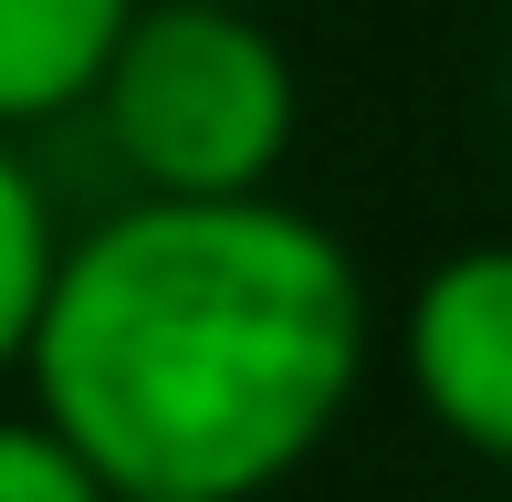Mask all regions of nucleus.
<instances>
[{
	"mask_svg": "<svg viewBox=\"0 0 512 502\" xmlns=\"http://www.w3.org/2000/svg\"><path fill=\"white\" fill-rule=\"evenodd\" d=\"M366 346L356 251L283 189L126 199L63 241L21 387L105 492L262 502L345 429Z\"/></svg>",
	"mask_w": 512,
	"mask_h": 502,
	"instance_id": "f257e3e1",
	"label": "nucleus"
},
{
	"mask_svg": "<svg viewBox=\"0 0 512 502\" xmlns=\"http://www.w3.org/2000/svg\"><path fill=\"white\" fill-rule=\"evenodd\" d=\"M84 116L136 199H251L304 136V74L241 0H136Z\"/></svg>",
	"mask_w": 512,
	"mask_h": 502,
	"instance_id": "f03ea898",
	"label": "nucleus"
},
{
	"mask_svg": "<svg viewBox=\"0 0 512 502\" xmlns=\"http://www.w3.org/2000/svg\"><path fill=\"white\" fill-rule=\"evenodd\" d=\"M398 377L450 450L512 471V241H460L408 283Z\"/></svg>",
	"mask_w": 512,
	"mask_h": 502,
	"instance_id": "7ed1b4c3",
	"label": "nucleus"
},
{
	"mask_svg": "<svg viewBox=\"0 0 512 502\" xmlns=\"http://www.w3.org/2000/svg\"><path fill=\"white\" fill-rule=\"evenodd\" d=\"M136 0H0V136L84 116Z\"/></svg>",
	"mask_w": 512,
	"mask_h": 502,
	"instance_id": "20e7f679",
	"label": "nucleus"
},
{
	"mask_svg": "<svg viewBox=\"0 0 512 502\" xmlns=\"http://www.w3.org/2000/svg\"><path fill=\"white\" fill-rule=\"evenodd\" d=\"M53 262H63L53 189L32 178L21 136H0V377H21V356H32V325H42V293H53Z\"/></svg>",
	"mask_w": 512,
	"mask_h": 502,
	"instance_id": "39448f33",
	"label": "nucleus"
},
{
	"mask_svg": "<svg viewBox=\"0 0 512 502\" xmlns=\"http://www.w3.org/2000/svg\"><path fill=\"white\" fill-rule=\"evenodd\" d=\"M0 502H115V492L42 408H0Z\"/></svg>",
	"mask_w": 512,
	"mask_h": 502,
	"instance_id": "423d86ee",
	"label": "nucleus"
},
{
	"mask_svg": "<svg viewBox=\"0 0 512 502\" xmlns=\"http://www.w3.org/2000/svg\"><path fill=\"white\" fill-rule=\"evenodd\" d=\"M115 502H189V492H115Z\"/></svg>",
	"mask_w": 512,
	"mask_h": 502,
	"instance_id": "0eeeda50",
	"label": "nucleus"
},
{
	"mask_svg": "<svg viewBox=\"0 0 512 502\" xmlns=\"http://www.w3.org/2000/svg\"><path fill=\"white\" fill-rule=\"evenodd\" d=\"M241 11H272V0H241Z\"/></svg>",
	"mask_w": 512,
	"mask_h": 502,
	"instance_id": "6e6552de",
	"label": "nucleus"
},
{
	"mask_svg": "<svg viewBox=\"0 0 512 502\" xmlns=\"http://www.w3.org/2000/svg\"><path fill=\"white\" fill-rule=\"evenodd\" d=\"M502 502H512V471H502Z\"/></svg>",
	"mask_w": 512,
	"mask_h": 502,
	"instance_id": "1a4fd4ad",
	"label": "nucleus"
}]
</instances>
